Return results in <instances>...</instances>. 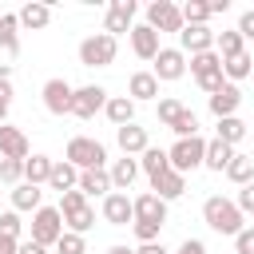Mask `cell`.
<instances>
[{"label":"cell","mask_w":254,"mask_h":254,"mask_svg":"<svg viewBox=\"0 0 254 254\" xmlns=\"http://www.w3.org/2000/svg\"><path fill=\"white\" fill-rule=\"evenodd\" d=\"M202 222H206L214 234L234 238V234L246 226V214L234 206V198H226V194H210V198L202 202Z\"/></svg>","instance_id":"6da1fadb"},{"label":"cell","mask_w":254,"mask_h":254,"mask_svg":"<svg viewBox=\"0 0 254 254\" xmlns=\"http://www.w3.org/2000/svg\"><path fill=\"white\" fill-rule=\"evenodd\" d=\"M64 159H67L75 171H95V167H107V147H103L99 139H91V135H71Z\"/></svg>","instance_id":"7a4b0ae2"},{"label":"cell","mask_w":254,"mask_h":254,"mask_svg":"<svg viewBox=\"0 0 254 254\" xmlns=\"http://www.w3.org/2000/svg\"><path fill=\"white\" fill-rule=\"evenodd\" d=\"M60 214H64V230H71V234H87L95 226V206L79 190H64L60 194Z\"/></svg>","instance_id":"3957f363"},{"label":"cell","mask_w":254,"mask_h":254,"mask_svg":"<svg viewBox=\"0 0 254 254\" xmlns=\"http://www.w3.org/2000/svg\"><path fill=\"white\" fill-rule=\"evenodd\" d=\"M115 52H119V40L107 36V32H91V36L79 40V64L83 67H111Z\"/></svg>","instance_id":"277c9868"},{"label":"cell","mask_w":254,"mask_h":254,"mask_svg":"<svg viewBox=\"0 0 254 254\" xmlns=\"http://www.w3.org/2000/svg\"><path fill=\"white\" fill-rule=\"evenodd\" d=\"M187 67H190V75H194V83H198V91H206V95H214L226 79H222V56L218 52H198V56H187Z\"/></svg>","instance_id":"5b68a950"},{"label":"cell","mask_w":254,"mask_h":254,"mask_svg":"<svg viewBox=\"0 0 254 254\" xmlns=\"http://www.w3.org/2000/svg\"><path fill=\"white\" fill-rule=\"evenodd\" d=\"M202 155H206V139H202V135L175 139V143L167 147V163H171V171H179V175L198 171V167H202Z\"/></svg>","instance_id":"8992f818"},{"label":"cell","mask_w":254,"mask_h":254,"mask_svg":"<svg viewBox=\"0 0 254 254\" xmlns=\"http://www.w3.org/2000/svg\"><path fill=\"white\" fill-rule=\"evenodd\" d=\"M28 226H32V242L52 250L60 242V234H64V214H60V206H40Z\"/></svg>","instance_id":"52a82bcc"},{"label":"cell","mask_w":254,"mask_h":254,"mask_svg":"<svg viewBox=\"0 0 254 254\" xmlns=\"http://www.w3.org/2000/svg\"><path fill=\"white\" fill-rule=\"evenodd\" d=\"M143 24H147V28H155L159 36H163V32H175V36H179V32H183L179 4H175V0H151V4H147V20H143Z\"/></svg>","instance_id":"ba28073f"},{"label":"cell","mask_w":254,"mask_h":254,"mask_svg":"<svg viewBox=\"0 0 254 254\" xmlns=\"http://www.w3.org/2000/svg\"><path fill=\"white\" fill-rule=\"evenodd\" d=\"M151 75H155L159 83L183 79V75H187V56H183L179 48H159V56L151 60Z\"/></svg>","instance_id":"9c48e42d"},{"label":"cell","mask_w":254,"mask_h":254,"mask_svg":"<svg viewBox=\"0 0 254 254\" xmlns=\"http://www.w3.org/2000/svg\"><path fill=\"white\" fill-rule=\"evenodd\" d=\"M40 95H44V107H48V115H71V95H75V87H71L67 79L52 75V79L40 87Z\"/></svg>","instance_id":"30bf717a"},{"label":"cell","mask_w":254,"mask_h":254,"mask_svg":"<svg viewBox=\"0 0 254 254\" xmlns=\"http://www.w3.org/2000/svg\"><path fill=\"white\" fill-rule=\"evenodd\" d=\"M103 103H107V87L83 83V87H75V95H71V115H75V119H95V111H103Z\"/></svg>","instance_id":"8fae6325"},{"label":"cell","mask_w":254,"mask_h":254,"mask_svg":"<svg viewBox=\"0 0 254 254\" xmlns=\"http://www.w3.org/2000/svg\"><path fill=\"white\" fill-rule=\"evenodd\" d=\"M135 12H139L135 0H111L107 4V16H103V32L119 40V32H131L135 28Z\"/></svg>","instance_id":"7c38bea8"},{"label":"cell","mask_w":254,"mask_h":254,"mask_svg":"<svg viewBox=\"0 0 254 254\" xmlns=\"http://www.w3.org/2000/svg\"><path fill=\"white\" fill-rule=\"evenodd\" d=\"M179 52H183V56L214 52V28H210V24H183V32H179Z\"/></svg>","instance_id":"4fadbf2b"},{"label":"cell","mask_w":254,"mask_h":254,"mask_svg":"<svg viewBox=\"0 0 254 254\" xmlns=\"http://www.w3.org/2000/svg\"><path fill=\"white\" fill-rule=\"evenodd\" d=\"M99 214H103V222H107V226H131V222H135V210H131V194H123V190H111V194L103 198Z\"/></svg>","instance_id":"5bb4252c"},{"label":"cell","mask_w":254,"mask_h":254,"mask_svg":"<svg viewBox=\"0 0 254 254\" xmlns=\"http://www.w3.org/2000/svg\"><path fill=\"white\" fill-rule=\"evenodd\" d=\"M206 107H210L214 119H230V115H238V107H242V91H238V83H222L214 95H206Z\"/></svg>","instance_id":"9a60e30c"},{"label":"cell","mask_w":254,"mask_h":254,"mask_svg":"<svg viewBox=\"0 0 254 254\" xmlns=\"http://www.w3.org/2000/svg\"><path fill=\"white\" fill-rule=\"evenodd\" d=\"M131 210H135L139 222H159V226H167V202H163L159 194H151V190L135 194V198H131Z\"/></svg>","instance_id":"2e32d148"},{"label":"cell","mask_w":254,"mask_h":254,"mask_svg":"<svg viewBox=\"0 0 254 254\" xmlns=\"http://www.w3.org/2000/svg\"><path fill=\"white\" fill-rule=\"evenodd\" d=\"M32 155V143H28V135L20 131V127H12V123H4L0 127V159H28Z\"/></svg>","instance_id":"e0dca14e"},{"label":"cell","mask_w":254,"mask_h":254,"mask_svg":"<svg viewBox=\"0 0 254 254\" xmlns=\"http://www.w3.org/2000/svg\"><path fill=\"white\" fill-rule=\"evenodd\" d=\"M75 190H79L83 198H107V194H111V175H107V167L79 171V183H75Z\"/></svg>","instance_id":"ac0fdd59"},{"label":"cell","mask_w":254,"mask_h":254,"mask_svg":"<svg viewBox=\"0 0 254 254\" xmlns=\"http://www.w3.org/2000/svg\"><path fill=\"white\" fill-rule=\"evenodd\" d=\"M127 40H131V52L139 56V60H155L159 56V32L155 28H147V24H135L131 32H127Z\"/></svg>","instance_id":"d6986e66"},{"label":"cell","mask_w":254,"mask_h":254,"mask_svg":"<svg viewBox=\"0 0 254 254\" xmlns=\"http://www.w3.org/2000/svg\"><path fill=\"white\" fill-rule=\"evenodd\" d=\"M115 143H119V151L123 155H143L147 147H151V139H147V127H139V123H127V127H115Z\"/></svg>","instance_id":"ffe728a7"},{"label":"cell","mask_w":254,"mask_h":254,"mask_svg":"<svg viewBox=\"0 0 254 254\" xmlns=\"http://www.w3.org/2000/svg\"><path fill=\"white\" fill-rule=\"evenodd\" d=\"M127 99H135V103L155 99V103H159V79H155L151 71H131V79H127Z\"/></svg>","instance_id":"44dd1931"},{"label":"cell","mask_w":254,"mask_h":254,"mask_svg":"<svg viewBox=\"0 0 254 254\" xmlns=\"http://www.w3.org/2000/svg\"><path fill=\"white\" fill-rule=\"evenodd\" d=\"M107 175H111V190H131V183L139 179V159H131V155H123V159H115L111 167H107Z\"/></svg>","instance_id":"7402d4cb"},{"label":"cell","mask_w":254,"mask_h":254,"mask_svg":"<svg viewBox=\"0 0 254 254\" xmlns=\"http://www.w3.org/2000/svg\"><path fill=\"white\" fill-rule=\"evenodd\" d=\"M16 20H20V28H28V32H40V28H48V24H52V4H44V0H32V4H24V8L16 12Z\"/></svg>","instance_id":"603a6c76"},{"label":"cell","mask_w":254,"mask_h":254,"mask_svg":"<svg viewBox=\"0 0 254 254\" xmlns=\"http://www.w3.org/2000/svg\"><path fill=\"white\" fill-rule=\"evenodd\" d=\"M183 190H187V175H179V171H163L159 179H151V194H159L163 202H175Z\"/></svg>","instance_id":"cb8c5ba5"},{"label":"cell","mask_w":254,"mask_h":254,"mask_svg":"<svg viewBox=\"0 0 254 254\" xmlns=\"http://www.w3.org/2000/svg\"><path fill=\"white\" fill-rule=\"evenodd\" d=\"M40 206H44V190H40V187L20 183V187L12 190V210H16V214H36Z\"/></svg>","instance_id":"d4e9b609"},{"label":"cell","mask_w":254,"mask_h":254,"mask_svg":"<svg viewBox=\"0 0 254 254\" xmlns=\"http://www.w3.org/2000/svg\"><path fill=\"white\" fill-rule=\"evenodd\" d=\"M103 115H107L115 127H127V123H135V99H127V95H107Z\"/></svg>","instance_id":"484cf974"},{"label":"cell","mask_w":254,"mask_h":254,"mask_svg":"<svg viewBox=\"0 0 254 254\" xmlns=\"http://www.w3.org/2000/svg\"><path fill=\"white\" fill-rule=\"evenodd\" d=\"M230 159H234V147H230V143H222V139H206V155H202V167H206V171L222 175Z\"/></svg>","instance_id":"4316f807"},{"label":"cell","mask_w":254,"mask_h":254,"mask_svg":"<svg viewBox=\"0 0 254 254\" xmlns=\"http://www.w3.org/2000/svg\"><path fill=\"white\" fill-rule=\"evenodd\" d=\"M75 183H79V171H75L67 159H56V163H52V175H48V187L64 194V190H75Z\"/></svg>","instance_id":"83f0119b"},{"label":"cell","mask_w":254,"mask_h":254,"mask_svg":"<svg viewBox=\"0 0 254 254\" xmlns=\"http://www.w3.org/2000/svg\"><path fill=\"white\" fill-rule=\"evenodd\" d=\"M250 71H254V56H250V52H238V56L222 60V79H226V83L250 79Z\"/></svg>","instance_id":"f1b7e54d"},{"label":"cell","mask_w":254,"mask_h":254,"mask_svg":"<svg viewBox=\"0 0 254 254\" xmlns=\"http://www.w3.org/2000/svg\"><path fill=\"white\" fill-rule=\"evenodd\" d=\"M52 155H32V159H24V183H32V187H48V175H52Z\"/></svg>","instance_id":"f546056e"},{"label":"cell","mask_w":254,"mask_h":254,"mask_svg":"<svg viewBox=\"0 0 254 254\" xmlns=\"http://www.w3.org/2000/svg\"><path fill=\"white\" fill-rule=\"evenodd\" d=\"M230 183H238V187H246V183H254V155H242V151H234V159L226 163V171H222Z\"/></svg>","instance_id":"4dcf8cb0"},{"label":"cell","mask_w":254,"mask_h":254,"mask_svg":"<svg viewBox=\"0 0 254 254\" xmlns=\"http://www.w3.org/2000/svg\"><path fill=\"white\" fill-rule=\"evenodd\" d=\"M139 171L147 175V183H151V179H159L163 171H171V163H167V151H163V147H147V151L139 155Z\"/></svg>","instance_id":"1f68e13d"},{"label":"cell","mask_w":254,"mask_h":254,"mask_svg":"<svg viewBox=\"0 0 254 254\" xmlns=\"http://www.w3.org/2000/svg\"><path fill=\"white\" fill-rule=\"evenodd\" d=\"M16 28H20L16 12H4V16H0V52H4V56H16V52H20V36H16Z\"/></svg>","instance_id":"d6a6232c"},{"label":"cell","mask_w":254,"mask_h":254,"mask_svg":"<svg viewBox=\"0 0 254 254\" xmlns=\"http://www.w3.org/2000/svg\"><path fill=\"white\" fill-rule=\"evenodd\" d=\"M214 52H218L222 60H230V56L246 52V40H242L234 28H222V32H214Z\"/></svg>","instance_id":"836d02e7"},{"label":"cell","mask_w":254,"mask_h":254,"mask_svg":"<svg viewBox=\"0 0 254 254\" xmlns=\"http://www.w3.org/2000/svg\"><path fill=\"white\" fill-rule=\"evenodd\" d=\"M214 139H222V143H242L246 139V123L238 119V115H230V119H218V127H214Z\"/></svg>","instance_id":"e575fe53"},{"label":"cell","mask_w":254,"mask_h":254,"mask_svg":"<svg viewBox=\"0 0 254 254\" xmlns=\"http://www.w3.org/2000/svg\"><path fill=\"white\" fill-rule=\"evenodd\" d=\"M179 16H183V24H206L210 20V4L206 0H187V4H179Z\"/></svg>","instance_id":"d590c367"},{"label":"cell","mask_w":254,"mask_h":254,"mask_svg":"<svg viewBox=\"0 0 254 254\" xmlns=\"http://www.w3.org/2000/svg\"><path fill=\"white\" fill-rule=\"evenodd\" d=\"M171 131H175V139H190V135H198V115H194L190 107H183L179 119L171 123Z\"/></svg>","instance_id":"8d00e7d4"},{"label":"cell","mask_w":254,"mask_h":254,"mask_svg":"<svg viewBox=\"0 0 254 254\" xmlns=\"http://www.w3.org/2000/svg\"><path fill=\"white\" fill-rule=\"evenodd\" d=\"M52 250H56V254H87V242H83V234L64 230V234H60V242H56Z\"/></svg>","instance_id":"74e56055"},{"label":"cell","mask_w":254,"mask_h":254,"mask_svg":"<svg viewBox=\"0 0 254 254\" xmlns=\"http://www.w3.org/2000/svg\"><path fill=\"white\" fill-rule=\"evenodd\" d=\"M183 107H187L183 99H159V107H155V115H159V123H163V127H171V123L179 119V111H183Z\"/></svg>","instance_id":"f35d334b"},{"label":"cell","mask_w":254,"mask_h":254,"mask_svg":"<svg viewBox=\"0 0 254 254\" xmlns=\"http://www.w3.org/2000/svg\"><path fill=\"white\" fill-rule=\"evenodd\" d=\"M0 183L20 187V183H24V163H20V159H0Z\"/></svg>","instance_id":"ab89813d"},{"label":"cell","mask_w":254,"mask_h":254,"mask_svg":"<svg viewBox=\"0 0 254 254\" xmlns=\"http://www.w3.org/2000/svg\"><path fill=\"white\" fill-rule=\"evenodd\" d=\"M20 230H24L20 214L16 210H0V238H16L20 242Z\"/></svg>","instance_id":"60d3db41"},{"label":"cell","mask_w":254,"mask_h":254,"mask_svg":"<svg viewBox=\"0 0 254 254\" xmlns=\"http://www.w3.org/2000/svg\"><path fill=\"white\" fill-rule=\"evenodd\" d=\"M131 230H135L139 246H143V242H159V234H163V226H159V222H139V218L131 222Z\"/></svg>","instance_id":"b9f144b4"},{"label":"cell","mask_w":254,"mask_h":254,"mask_svg":"<svg viewBox=\"0 0 254 254\" xmlns=\"http://www.w3.org/2000/svg\"><path fill=\"white\" fill-rule=\"evenodd\" d=\"M234 254H254V226H242L234 234Z\"/></svg>","instance_id":"7bdbcfd3"},{"label":"cell","mask_w":254,"mask_h":254,"mask_svg":"<svg viewBox=\"0 0 254 254\" xmlns=\"http://www.w3.org/2000/svg\"><path fill=\"white\" fill-rule=\"evenodd\" d=\"M234 206H238L242 214H254V183L238 187V198H234Z\"/></svg>","instance_id":"ee69618b"},{"label":"cell","mask_w":254,"mask_h":254,"mask_svg":"<svg viewBox=\"0 0 254 254\" xmlns=\"http://www.w3.org/2000/svg\"><path fill=\"white\" fill-rule=\"evenodd\" d=\"M8 111H12V79H0V127L8 123Z\"/></svg>","instance_id":"f6af8a7d"},{"label":"cell","mask_w":254,"mask_h":254,"mask_svg":"<svg viewBox=\"0 0 254 254\" xmlns=\"http://www.w3.org/2000/svg\"><path fill=\"white\" fill-rule=\"evenodd\" d=\"M242 40H254V8H246L242 16H238V28H234Z\"/></svg>","instance_id":"bcb514c9"},{"label":"cell","mask_w":254,"mask_h":254,"mask_svg":"<svg viewBox=\"0 0 254 254\" xmlns=\"http://www.w3.org/2000/svg\"><path fill=\"white\" fill-rule=\"evenodd\" d=\"M171 254H206V242L202 238H183L179 250H171Z\"/></svg>","instance_id":"7dc6e473"},{"label":"cell","mask_w":254,"mask_h":254,"mask_svg":"<svg viewBox=\"0 0 254 254\" xmlns=\"http://www.w3.org/2000/svg\"><path fill=\"white\" fill-rule=\"evenodd\" d=\"M135 254H171V250H167L163 242H143V246H139Z\"/></svg>","instance_id":"c3c4849f"},{"label":"cell","mask_w":254,"mask_h":254,"mask_svg":"<svg viewBox=\"0 0 254 254\" xmlns=\"http://www.w3.org/2000/svg\"><path fill=\"white\" fill-rule=\"evenodd\" d=\"M16 254H48V246H36V242L28 238V242H20V250H16Z\"/></svg>","instance_id":"681fc988"},{"label":"cell","mask_w":254,"mask_h":254,"mask_svg":"<svg viewBox=\"0 0 254 254\" xmlns=\"http://www.w3.org/2000/svg\"><path fill=\"white\" fill-rule=\"evenodd\" d=\"M16 250H20L16 238H0V254H16Z\"/></svg>","instance_id":"f907efd6"},{"label":"cell","mask_w":254,"mask_h":254,"mask_svg":"<svg viewBox=\"0 0 254 254\" xmlns=\"http://www.w3.org/2000/svg\"><path fill=\"white\" fill-rule=\"evenodd\" d=\"M226 8H230V0H210V16L214 12H226Z\"/></svg>","instance_id":"816d5d0a"},{"label":"cell","mask_w":254,"mask_h":254,"mask_svg":"<svg viewBox=\"0 0 254 254\" xmlns=\"http://www.w3.org/2000/svg\"><path fill=\"white\" fill-rule=\"evenodd\" d=\"M107 254H135L131 246H123V242H115V246H107Z\"/></svg>","instance_id":"f5cc1de1"},{"label":"cell","mask_w":254,"mask_h":254,"mask_svg":"<svg viewBox=\"0 0 254 254\" xmlns=\"http://www.w3.org/2000/svg\"><path fill=\"white\" fill-rule=\"evenodd\" d=\"M0 79H12V64L8 60H0Z\"/></svg>","instance_id":"db71d44e"},{"label":"cell","mask_w":254,"mask_h":254,"mask_svg":"<svg viewBox=\"0 0 254 254\" xmlns=\"http://www.w3.org/2000/svg\"><path fill=\"white\" fill-rule=\"evenodd\" d=\"M250 75H254V71H250Z\"/></svg>","instance_id":"11a10c76"}]
</instances>
